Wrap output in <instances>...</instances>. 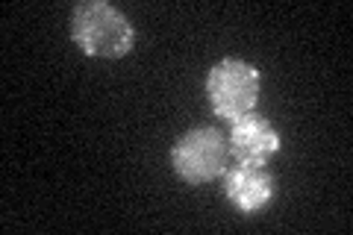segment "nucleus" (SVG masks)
Wrapping results in <instances>:
<instances>
[{
    "label": "nucleus",
    "instance_id": "nucleus-5",
    "mask_svg": "<svg viewBox=\"0 0 353 235\" xmlns=\"http://www.w3.org/2000/svg\"><path fill=\"white\" fill-rule=\"evenodd\" d=\"M230 156L236 162L245 165H265L274 153L280 150V132L271 127V121H265L256 112H248L239 121L230 124Z\"/></svg>",
    "mask_w": 353,
    "mask_h": 235
},
{
    "label": "nucleus",
    "instance_id": "nucleus-3",
    "mask_svg": "<svg viewBox=\"0 0 353 235\" xmlns=\"http://www.w3.org/2000/svg\"><path fill=\"white\" fill-rule=\"evenodd\" d=\"M206 94L215 115L233 124L259 100V71L245 59H221L206 76Z\"/></svg>",
    "mask_w": 353,
    "mask_h": 235
},
{
    "label": "nucleus",
    "instance_id": "nucleus-2",
    "mask_svg": "<svg viewBox=\"0 0 353 235\" xmlns=\"http://www.w3.org/2000/svg\"><path fill=\"white\" fill-rule=\"evenodd\" d=\"M230 144L227 136L215 127H197L180 136L171 147V165L174 174L185 180L189 185L212 183L218 176H224L230 167Z\"/></svg>",
    "mask_w": 353,
    "mask_h": 235
},
{
    "label": "nucleus",
    "instance_id": "nucleus-4",
    "mask_svg": "<svg viewBox=\"0 0 353 235\" xmlns=\"http://www.w3.org/2000/svg\"><path fill=\"white\" fill-rule=\"evenodd\" d=\"M224 194L239 212L253 215L265 209L277 194V180L265 165H245L236 162L224 171Z\"/></svg>",
    "mask_w": 353,
    "mask_h": 235
},
{
    "label": "nucleus",
    "instance_id": "nucleus-1",
    "mask_svg": "<svg viewBox=\"0 0 353 235\" xmlns=\"http://www.w3.org/2000/svg\"><path fill=\"white\" fill-rule=\"evenodd\" d=\"M71 36L77 48L94 59H118V56H127L136 44V30L130 18L106 0H85L74 6Z\"/></svg>",
    "mask_w": 353,
    "mask_h": 235
}]
</instances>
